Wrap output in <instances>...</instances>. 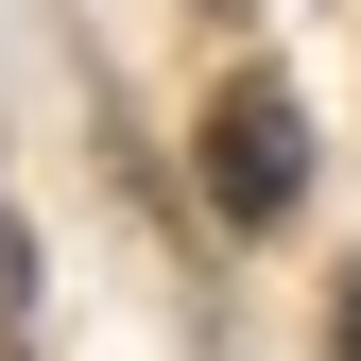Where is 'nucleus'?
Listing matches in <instances>:
<instances>
[{
	"mask_svg": "<svg viewBox=\"0 0 361 361\" xmlns=\"http://www.w3.org/2000/svg\"><path fill=\"white\" fill-rule=\"evenodd\" d=\"M293 190H310L293 86H224V104H207V207H224V224H293Z\"/></svg>",
	"mask_w": 361,
	"mask_h": 361,
	"instance_id": "nucleus-1",
	"label": "nucleus"
},
{
	"mask_svg": "<svg viewBox=\"0 0 361 361\" xmlns=\"http://www.w3.org/2000/svg\"><path fill=\"white\" fill-rule=\"evenodd\" d=\"M327 344H344V361H361V276H344V310H327Z\"/></svg>",
	"mask_w": 361,
	"mask_h": 361,
	"instance_id": "nucleus-2",
	"label": "nucleus"
}]
</instances>
